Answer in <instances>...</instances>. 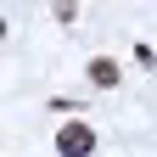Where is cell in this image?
<instances>
[{"label": "cell", "instance_id": "6da1fadb", "mask_svg": "<svg viewBox=\"0 0 157 157\" xmlns=\"http://www.w3.org/2000/svg\"><path fill=\"white\" fill-rule=\"evenodd\" d=\"M56 151H62V157H90L95 151V129L84 124V118L62 124V129H56Z\"/></svg>", "mask_w": 157, "mask_h": 157}, {"label": "cell", "instance_id": "7a4b0ae2", "mask_svg": "<svg viewBox=\"0 0 157 157\" xmlns=\"http://www.w3.org/2000/svg\"><path fill=\"white\" fill-rule=\"evenodd\" d=\"M118 78H124V67H118L112 56H95V62H90V84H95V90H112Z\"/></svg>", "mask_w": 157, "mask_h": 157}]
</instances>
